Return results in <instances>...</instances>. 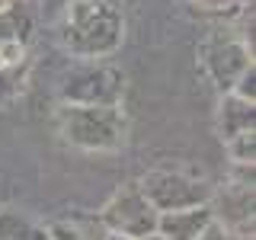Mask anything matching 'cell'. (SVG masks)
<instances>
[{
	"instance_id": "cell-3",
	"label": "cell",
	"mask_w": 256,
	"mask_h": 240,
	"mask_svg": "<svg viewBox=\"0 0 256 240\" xmlns=\"http://www.w3.org/2000/svg\"><path fill=\"white\" fill-rule=\"evenodd\" d=\"M125 93L122 70L102 61L70 68L61 80V102H86V106H118Z\"/></svg>"
},
{
	"instance_id": "cell-8",
	"label": "cell",
	"mask_w": 256,
	"mask_h": 240,
	"mask_svg": "<svg viewBox=\"0 0 256 240\" xmlns=\"http://www.w3.org/2000/svg\"><path fill=\"white\" fill-rule=\"evenodd\" d=\"M256 128V102L244 100L237 93H224L221 96V106H218V132L221 141L234 138L240 132H250Z\"/></svg>"
},
{
	"instance_id": "cell-16",
	"label": "cell",
	"mask_w": 256,
	"mask_h": 240,
	"mask_svg": "<svg viewBox=\"0 0 256 240\" xmlns=\"http://www.w3.org/2000/svg\"><path fill=\"white\" fill-rule=\"evenodd\" d=\"M189 4L198 6V10H208V13H228V10L244 6V0H189Z\"/></svg>"
},
{
	"instance_id": "cell-14",
	"label": "cell",
	"mask_w": 256,
	"mask_h": 240,
	"mask_svg": "<svg viewBox=\"0 0 256 240\" xmlns=\"http://www.w3.org/2000/svg\"><path fill=\"white\" fill-rule=\"evenodd\" d=\"M26 61V45L16 38H0V64H16Z\"/></svg>"
},
{
	"instance_id": "cell-17",
	"label": "cell",
	"mask_w": 256,
	"mask_h": 240,
	"mask_svg": "<svg viewBox=\"0 0 256 240\" xmlns=\"http://www.w3.org/2000/svg\"><path fill=\"white\" fill-rule=\"evenodd\" d=\"M196 240H234V234H230V230L224 228L218 218H212L202 230H198V237H196Z\"/></svg>"
},
{
	"instance_id": "cell-20",
	"label": "cell",
	"mask_w": 256,
	"mask_h": 240,
	"mask_svg": "<svg viewBox=\"0 0 256 240\" xmlns=\"http://www.w3.org/2000/svg\"><path fill=\"white\" fill-rule=\"evenodd\" d=\"M13 4H16V0H0V13H4V10H10Z\"/></svg>"
},
{
	"instance_id": "cell-4",
	"label": "cell",
	"mask_w": 256,
	"mask_h": 240,
	"mask_svg": "<svg viewBox=\"0 0 256 240\" xmlns=\"http://www.w3.org/2000/svg\"><path fill=\"white\" fill-rule=\"evenodd\" d=\"M157 218H160V212L148 202L141 182H125L100 212V224L109 234H122V237H134V240L157 230Z\"/></svg>"
},
{
	"instance_id": "cell-11",
	"label": "cell",
	"mask_w": 256,
	"mask_h": 240,
	"mask_svg": "<svg viewBox=\"0 0 256 240\" xmlns=\"http://www.w3.org/2000/svg\"><path fill=\"white\" fill-rule=\"evenodd\" d=\"M29 80V61H16V64H0V109L10 106L16 96L22 93Z\"/></svg>"
},
{
	"instance_id": "cell-10",
	"label": "cell",
	"mask_w": 256,
	"mask_h": 240,
	"mask_svg": "<svg viewBox=\"0 0 256 240\" xmlns=\"http://www.w3.org/2000/svg\"><path fill=\"white\" fill-rule=\"evenodd\" d=\"M29 36H32V13L26 10L22 0H16L10 10L0 13V38H16L26 45Z\"/></svg>"
},
{
	"instance_id": "cell-12",
	"label": "cell",
	"mask_w": 256,
	"mask_h": 240,
	"mask_svg": "<svg viewBox=\"0 0 256 240\" xmlns=\"http://www.w3.org/2000/svg\"><path fill=\"white\" fill-rule=\"evenodd\" d=\"M224 144H228V154H230L234 164L253 166V157H256V128L240 132V134H234V138H228Z\"/></svg>"
},
{
	"instance_id": "cell-9",
	"label": "cell",
	"mask_w": 256,
	"mask_h": 240,
	"mask_svg": "<svg viewBox=\"0 0 256 240\" xmlns=\"http://www.w3.org/2000/svg\"><path fill=\"white\" fill-rule=\"evenodd\" d=\"M0 240H48V230L16 208H0Z\"/></svg>"
},
{
	"instance_id": "cell-6",
	"label": "cell",
	"mask_w": 256,
	"mask_h": 240,
	"mask_svg": "<svg viewBox=\"0 0 256 240\" xmlns=\"http://www.w3.org/2000/svg\"><path fill=\"white\" fill-rule=\"evenodd\" d=\"M202 64L212 77V84L221 93H230L237 77L253 64V48L246 38H230V36H212L202 45Z\"/></svg>"
},
{
	"instance_id": "cell-19",
	"label": "cell",
	"mask_w": 256,
	"mask_h": 240,
	"mask_svg": "<svg viewBox=\"0 0 256 240\" xmlns=\"http://www.w3.org/2000/svg\"><path fill=\"white\" fill-rule=\"evenodd\" d=\"M102 240H134V237H122V234H109V230H106V237H102Z\"/></svg>"
},
{
	"instance_id": "cell-13",
	"label": "cell",
	"mask_w": 256,
	"mask_h": 240,
	"mask_svg": "<svg viewBox=\"0 0 256 240\" xmlns=\"http://www.w3.org/2000/svg\"><path fill=\"white\" fill-rule=\"evenodd\" d=\"M48 240H96V237L86 234L80 224L61 221V224H52V228H48Z\"/></svg>"
},
{
	"instance_id": "cell-7",
	"label": "cell",
	"mask_w": 256,
	"mask_h": 240,
	"mask_svg": "<svg viewBox=\"0 0 256 240\" xmlns=\"http://www.w3.org/2000/svg\"><path fill=\"white\" fill-rule=\"evenodd\" d=\"M214 218L212 202L205 205H189V208H176V212H160L157 230L166 240H196L198 230Z\"/></svg>"
},
{
	"instance_id": "cell-5",
	"label": "cell",
	"mask_w": 256,
	"mask_h": 240,
	"mask_svg": "<svg viewBox=\"0 0 256 240\" xmlns=\"http://www.w3.org/2000/svg\"><path fill=\"white\" fill-rule=\"evenodd\" d=\"M141 182L148 202L157 212H176V208L189 205H205L214 198V189L198 176H189L182 170H150Z\"/></svg>"
},
{
	"instance_id": "cell-15",
	"label": "cell",
	"mask_w": 256,
	"mask_h": 240,
	"mask_svg": "<svg viewBox=\"0 0 256 240\" xmlns=\"http://www.w3.org/2000/svg\"><path fill=\"white\" fill-rule=\"evenodd\" d=\"M230 93H237V96H244V100H253L256 102V68H253V64L237 77V84H234V90H230Z\"/></svg>"
},
{
	"instance_id": "cell-1",
	"label": "cell",
	"mask_w": 256,
	"mask_h": 240,
	"mask_svg": "<svg viewBox=\"0 0 256 240\" xmlns=\"http://www.w3.org/2000/svg\"><path fill=\"white\" fill-rule=\"evenodd\" d=\"M61 36L77 58H106L125 38L122 10L112 0H70Z\"/></svg>"
},
{
	"instance_id": "cell-2",
	"label": "cell",
	"mask_w": 256,
	"mask_h": 240,
	"mask_svg": "<svg viewBox=\"0 0 256 240\" xmlns=\"http://www.w3.org/2000/svg\"><path fill=\"white\" fill-rule=\"evenodd\" d=\"M58 128L64 141L80 150H116L125 144L128 122L118 106H86V102H61Z\"/></svg>"
},
{
	"instance_id": "cell-18",
	"label": "cell",
	"mask_w": 256,
	"mask_h": 240,
	"mask_svg": "<svg viewBox=\"0 0 256 240\" xmlns=\"http://www.w3.org/2000/svg\"><path fill=\"white\" fill-rule=\"evenodd\" d=\"M141 240H166V237H164V234H160V230H150V234H144Z\"/></svg>"
}]
</instances>
